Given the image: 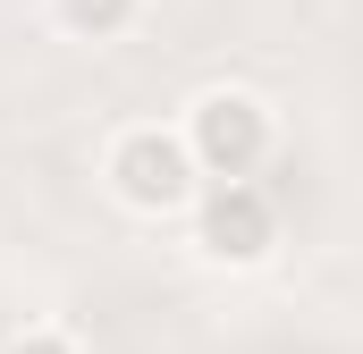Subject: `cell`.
I'll return each instance as SVG.
<instances>
[{"instance_id":"cell-1","label":"cell","mask_w":363,"mask_h":354,"mask_svg":"<svg viewBox=\"0 0 363 354\" xmlns=\"http://www.w3.org/2000/svg\"><path fill=\"white\" fill-rule=\"evenodd\" d=\"M178 135H186L194 169L211 177V185H254V169L271 161V110L254 93H237V85L194 93V110H186Z\"/></svg>"},{"instance_id":"cell-2","label":"cell","mask_w":363,"mask_h":354,"mask_svg":"<svg viewBox=\"0 0 363 354\" xmlns=\"http://www.w3.org/2000/svg\"><path fill=\"white\" fill-rule=\"evenodd\" d=\"M101 177H110V194L127 202V211H144V219H169V211H194V152H186L178 127H127L118 144H110V161H101Z\"/></svg>"},{"instance_id":"cell-3","label":"cell","mask_w":363,"mask_h":354,"mask_svg":"<svg viewBox=\"0 0 363 354\" xmlns=\"http://www.w3.org/2000/svg\"><path fill=\"white\" fill-rule=\"evenodd\" d=\"M279 245V211L262 185H203L194 194V253L220 270H254Z\"/></svg>"},{"instance_id":"cell-4","label":"cell","mask_w":363,"mask_h":354,"mask_svg":"<svg viewBox=\"0 0 363 354\" xmlns=\"http://www.w3.org/2000/svg\"><path fill=\"white\" fill-rule=\"evenodd\" d=\"M51 17H60L77 42H118V34L144 17V0H51Z\"/></svg>"},{"instance_id":"cell-5","label":"cell","mask_w":363,"mask_h":354,"mask_svg":"<svg viewBox=\"0 0 363 354\" xmlns=\"http://www.w3.org/2000/svg\"><path fill=\"white\" fill-rule=\"evenodd\" d=\"M0 354H77V338H68V329H17Z\"/></svg>"}]
</instances>
